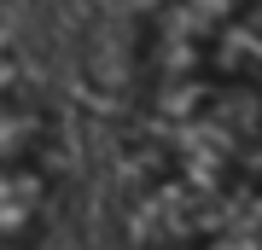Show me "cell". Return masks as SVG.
Returning <instances> with one entry per match:
<instances>
[{
  "label": "cell",
  "instance_id": "obj_2",
  "mask_svg": "<svg viewBox=\"0 0 262 250\" xmlns=\"http://www.w3.org/2000/svg\"><path fill=\"white\" fill-rule=\"evenodd\" d=\"M6 163H58V122L18 82H0V169Z\"/></svg>",
  "mask_w": 262,
  "mask_h": 250
},
{
  "label": "cell",
  "instance_id": "obj_1",
  "mask_svg": "<svg viewBox=\"0 0 262 250\" xmlns=\"http://www.w3.org/2000/svg\"><path fill=\"white\" fill-rule=\"evenodd\" d=\"M58 215V163L0 169V250H47Z\"/></svg>",
  "mask_w": 262,
  "mask_h": 250
}]
</instances>
